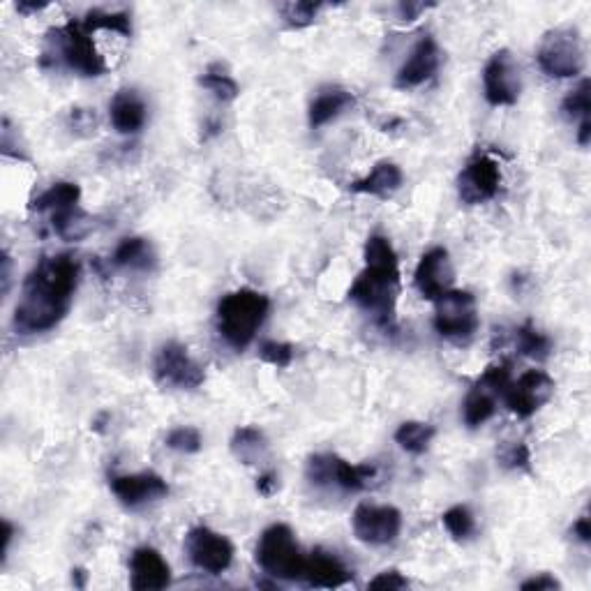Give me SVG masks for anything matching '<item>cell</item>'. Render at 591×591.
<instances>
[{"mask_svg":"<svg viewBox=\"0 0 591 591\" xmlns=\"http://www.w3.org/2000/svg\"><path fill=\"white\" fill-rule=\"evenodd\" d=\"M79 261L70 252L42 257L26 275L14 308L12 326L19 335H40L56 328L72 308L79 284Z\"/></svg>","mask_w":591,"mask_h":591,"instance_id":"obj_1","label":"cell"},{"mask_svg":"<svg viewBox=\"0 0 591 591\" xmlns=\"http://www.w3.org/2000/svg\"><path fill=\"white\" fill-rule=\"evenodd\" d=\"M400 294L398 252L381 234H372L365 243V268L351 282L349 298L358 308L372 314L379 326H393L395 305Z\"/></svg>","mask_w":591,"mask_h":591,"instance_id":"obj_2","label":"cell"},{"mask_svg":"<svg viewBox=\"0 0 591 591\" xmlns=\"http://www.w3.org/2000/svg\"><path fill=\"white\" fill-rule=\"evenodd\" d=\"M271 312V301L257 289L243 287L222 296L215 310L218 333L231 349H248Z\"/></svg>","mask_w":591,"mask_h":591,"instance_id":"obj_3","label":"cell"},{"mask_svg":"<svg viewBox=\"0 0 591 591\" xmlns=\"http://www.w3.org/2000/svg\"><path fill=\"white\" fill-rule=\"evenodd\" d=\"M49 63H63L67 70L81 77H102L107 72V63L95 47L93 33L74 19L47 35V49L40 58V65L47 67Z\"/></svg>","mask_w":591,"mask_h":591,"instance_id":"obj_4","label":"cell"},{"mask_svg":"<svg viewBox=\"0 0 591 591\" xmlns=\"http://www.w3.org/2000/svg\"><path fill=\"white\" fill-rule=\"evenodd\" d=\"M254 559L261 571L275 580H301L305 571V557L298 548L296 534L289 525H271L259 536Z\"/></svg>","mask_w":591,"mask_h":591,"instance_id":"obj_5","label":"cell"},{"mask_svg":"<svg viewBox=\"0 0 591 591\" xmlns=\"http://www.w3.org/2000/svg\"><path fill=\"white\" fill-rule=\"evenodd\" d=\"M536 61L550 79L578 77L585 67V49H582L580 33L571 26L552 28L541 37Z\"/></svg>","mask_w":591,"mask_h":591,"instance_id":"obj_6","label":"cell"},{"mask_svg":"<svg viewBox=\"0 0 591 591\" xmlns=\"http://www.w3.org/2000/svg\"><path fill=\"white\" fill-rule=\"evenodd\" d=\"M305 476L317 488L326 485H338L344 492H361L377 478V467L372 462L363 465H351V462L338 458L333 453L310 455L305 465Z\"/></svg>","mask_w":591,"mask_h":591,"instance_id":"obj_7","label":"cell"},{"mask_svg":"<svg viewBox=\"0 0 591 591\" xmlns=\"http://www.w3.org/2000/svg\"><path fill=\"white\" fill-rule=\"evenodd\" d=\"M476 298L471 291L451 289L435 301V331L453 342H469L478 331Z\"/></svg>","mask_w":591,"mask_h":591,"instance_id":"obj_8","label":"cell"},{"mask_svg":"<svg viewBox=\"0 0 591 591\" xmlns=\"http://www.w3.org/2000/svg\"><path fill=\"white\" fill-rule=\"evenodd\" d=\"M511 384V365L495 363L485 370L476 384L471 386L465 405H462V418L471 430L481 428L495 416L499 398H504L506 388Z\"/></svg>","mask_w":591,"mask_h":591,"instance_id":"obj_9","label":"cell"},{"mask_svg":"<svg viewBox=\"0 0 591 591\" xmlns=\"http://www.w3.org/2000/svg\"><path fill=\"white\" fill-rule=\"evenodd\" d=\"M153 377L162 388L194 391L206 381V372L194 361L181 342H167L157 349L153 361Z\"/></svg>","mask_w":591,"mask_h":591,"instance_id":"obj_10","label":"cell"},{"mask_svg":"<svg viewBox=\"0 0 591 591\" xmlns=\"http://www.w3.org/2000/svg\"><path fill=\"white\" fill-rule=\"evenodd\" d=\"M483 93L492 107H513L522 93V72L508 49H499L483 67Z\"/></svg>","mask_w":591,"mask_h":591,"instance_id":"obj_11","label":"cell"},{"mask_svg":"<svg viewBox=\"0 0 591 591\" xmlns=\"http://www.w3.org/2000/svg\"><path fill=\"white\" fill-rule=\"evenodd\" d=\"M185 552L194 568L211 575L224 573L234 561V545H231L229 538L204 525L187 531Z\"/></svg>","mask_w":591,"mask_h":591,"instance_id":"obj_12","label":"cell"},{"mask_svg":"<svg viewBox=\"0 0 591 591\" xmlns=\"http://www.w3.org/2000/svg\"><path fill=\"white\" fill-rule=\"evenodd\" d=\"M501 187V167L488 153H476L469 157L458 176L460 201L467 206L488 204L497 197Z\"/></svg>","mask_w":591,"mask_h":591,"instance_id":"obj_13","label":"cell"},{"mask_svg":"<svg viewBox=\"0 0 591 591\" xmlns=\"http://www.w3.org/2000/svg\"><path fill=\"white\" fill-rule=\"evenodd\" d=\"M555 393V379L543 370H527L518 381H511L504 393V402L511 414L531 418L543 405H548Z\"/></svg>","mask_w":591,"mask_h":591,"instance_id":"obj_14","label":"cell"},{"mask_svg":"<svg viewBox=\"0 0 591 591\" xmlns=\"http://www.w3.org/2000/svg\"><path fill=\"white\" fill-rule=\"evenodd\" d=\"M354 536L365 545H388L400 536L402 513L395 506H356L351 518Z\"/></svg>","mask_w":591,"mask_h":591,"instance_id":"obj_15","label":"cell"},{"mask_svg":"<svg viewBox=\"0 0 591 591\" xmlns=\"http://www.w3.org/2000/svg\"><path fill=\"white\" fill-rule=\"evenodd\" d=\"M455 271L451 264V254L446 248H432L428 250L418 261L414 284L425 301L435 303L439 296H444L446 291L453 289Z\"/></svg>","mask_w":591,"mask_h":591,"instance_id":"obj_16","label":"cell"},{"mask_svg":"<svg viewBox=\"0 0 591 591\" xmlns=\"http://www.w3.org/2000/svg\"><path fill=\"white\" fill-rule=\"evenodd\" d=\"M109 488L116 499L127 508H139L169 495V485L155 471H139V474H121L109 478Z\"/></svg>","mask_w":591,"mask_h":591,"instance_id":"obj_17","label":"cell"},{"mask_svg":"<svg viewBox=\"0 0 591 591\" xmlns=\"http://www.w3.org/2000/svg\"><path fill=\"white\" fill-rule=\"evenodd\" d=\"M441 63V51L435 37L425 35L416 42V47L411 49L409 58L405 65L400 67L398 74H395V88L400 91H411V88L423 86L425 81L435 77Z\"/></svg>","mask_w":591,"mask_h":591,"instance_id":"obj_18","label":"cell"},{"mask_svg":"<svg viewBox=\"0 0 591 591\" xmlns=\"http://www.w3.org/2000/svg\"><path fill=\"white\" fill-rule=\"evenodd\" d=\"M171 585V568L155 548H137L130 559V587L134 591H160Z\"/></svg>","mask_w":591,"mask_h":591,"instance_id":"obj_19","label":"cell"},{"mask_svg":"<svg viewBox=\"0 0 591 591\" xmlns=\"http://www.w3.org/2000/svg\"><path fill=\"white\" fill-rule=\"evenodd\" d=\"M303 578L310 587H319V589H338L349 585L351 571L342 564L340 557H335L333 552H326L317 548L310 557H305V571Z\"/></svg>","mask_w":591,"mask_h":591,"instance_id":"obj_20","label":"cell"},{"mask_svg":"<svg viewBox=\"0 0 591 591\" xmlns=\"http://www.w3.org/2000/svg\"><path fill=\"white\" fill-rule=\"evenodd\" d=\"M109 118L116 132L137 134L146 125V102L132 88H121L109 104Z\"/></svg>","mask_w":591,"mask_h":591,"instance_id":"obj_21","label":"cell"},{"mask_svg":"<svg viewBox=\"0 0 591 591\" xmlns=\"http://www.w3.org/2000/svg\"><path fill=\"white\" fill-rule=\"evenodd\" d=\"M402 181H405V174H402L398 164L391 160H381L374 164L368 176L351 183L349 190L356 194H370V197L377 199H388L400 190Z\"/></svg>","mask_w":591,"mask_h":591,"instance_id":"obj_22","label":"cell"},{"mask_svg":"<svg viewBox=\"0 0 591 591\" xmlns=\"http://www.w3.org/2000/svg\"><path fill=\"white\" fill-rule=\"evenodd\" d=\"M354 104V95H351L347 88L340 86H328L321 88L319 95L314 97L310 104V125L317 130V127H324L331 121H335L344 109H349Z\"/></svg>","mask_w":591,"mask_h":591,"instance_id":"obj_23","label":"cell"},{"mask_svg":"<svg viewBox=\"0 0 591 591\" xmlns=\"http://www.w3.org/2000/svg\"><path fill=\"white\" fill-rule=\"evenodd\" d=\"M231 453L236 455L243 465H259L266 458L268 444L264 432L254 425H243L231 437Z\"/></svg>","mask_w":591,"mask_h":591,"instance_id":"obj_24","label":"cell"},{"mask_svg":"<svg viewBox=\"0 0 591 591\" xmlns=\"http://www.w3.org/2000/svg\"><path fill=\"white\" fill-rule=\"evenodd\" d=\"M81 199V187L77 183H54L47 192H42L40 197L31 201V211L33 213H58L65 211V208H74L79 206Z\"/></svg>","mask_w":591,"mask_h":591,"instance_id":"obj_25","label":"cell"},{"mask_svg":"<svg viewBox=\"0 0 591 591\" xmlns=\"http://www.w3.org/2000/svg\"><path fill=\"white\" fill-rule=\"evenodd\" d=\"M114 264L121 268H134V271H151L155 266V252L146 238H123L114 252Z\"/></svg>","mask_w":591,"mask_h":591,"instance_id":"obj_26","label":"cell"},{"mask_svg":"<svg viewBox=\"0 0 591 591\" xmlns=\"http://www.w3.org/2000/svg\"><path fill=\"white\" fill-rule=\"evenodd\" d=\"M432 439H435V428L430 423L405 421L395 430V441H398L402 451L411 455H423L430 448Z\"/></svg>","mask_w":591,"mask_h":591,"instance_id":"obj_27","label":"cell"},{"mask_svg":"<svg viewBox=\"0 0 591 591\" xmlns=\"http://www.w3.org/2000/svg\"><path fill=\"white\" fill-rule=\"evenodd\" d=\"M515 347H518L522 356L534 358V361H545L552 351V342L548 335L536 331L531 324H525L515 331Z\"/></svg>","mask_w":591,"mask_h":591,"instance_id":"obj_28","label":"cell"},{"mask_svg":"<svg viewBox=\"0 0 591 591\" xmlns=\"http://www.w3.org/2000/svg\"><path fill=\"white\" fill-rule=\"evenodd\" d=\"M88 31H111L123 37H132V19L130 14L125 12H102V10H91L81 21Z\"/></svg>","mask_w":591,"mask_h":591,"instance_id":"obj_29","label":"cell"},{"mask_svg":"<svg viewBox=\"0 0 591 591\" xmlns=\"http://www.w3.org/2000/svg\"><path fill=\"white\" fill-rule=\"evenodd\" d=\"M199 86L206 88L208 93H211L215 100L227 104V102H234L238 95H241V88H238V84L234 79L229 77L227 72L222 70H215V67H211V70H206L204 74L199 77Z\"/></svg>","mask_w":591,"mask_h":591,"instance_id":"obj_30","label":"cell"},{"mask_svg":"<svg viewBox=\"0 0 591 591\" xmlns=\"http://www.w3.org/2000/svg\"><path fill=\"white\" fill-rule=\"evenodd\" d=\"M324 3H312V0H296V3H282L280 5V14L284 19V24L289 28H296V31H301V28H308L312 26L314 21H317L319 12L324 10Z\"/></svg>","mask_w":591,"mask_h":591,"instance_id":"obj_31","label":"cell"},{"mask_svg":"<svg viewBox=\"0 0 591 591\" xmlns=\"http://www.w3.org/2000/svg\"><path fill=\"white\" fill-rule=\"evenodd\" d=\"M441 522L448 534H451L455 541H467V538L476 531V518L474 513L469 511V506L458 504L441 515Z\"/></svg>","mask_w":591,"mask_h":591,"instance_id":"obj_32","label":"cell"},{"mask_svg":"<svg viewBox=\"0 0 591 591\" xmlns=\"http://www.w3.org/2000/svg\"><path fill=\"white\" fill-rule=\"evenodd\" d=\"M589 111H591L589 79H582L580 86L564 97V102H561V114H564L568 121H575V118L585 121V118H589Z\"/></svg>","mask_w":591,"mask_h":591,"instance_id":"obj_33","label":"cell"},{"mask_svg":"<svg viewBox=\"0 0 591 591\" xmlns=\"http://www.w3.org/2000/svg\"><path fill=\"white\" fill-rule=\"evenodd\" d=\"M164 444H167V448H171V451H176V453L192 455V453L201 451L204 441H201V432L197 428L183 425V428L171 430L167 435V439H164Z\"/></svg>","mask_w":591,"mask_h":591,"instance_id":"obj_34","label":"cell"},{"mask_svg":"<svg viewBox=\"0 0 591 591\" xmlns=\"http://www.w3.org/2000/svg\"><path fill=\"white\" fill-rule=\"evenodd\" d=\"M294 344L289 342H275V340H264L259 344V358L273 368L284 370L294 363Z\"/></svg>","mask_w":591,"mask_h":591,"instance_id":"obj_35","label":"cell"},{"mask_svg":"<svg viewBox=\"0 0 591 591\" xmlns=\"http://www.w3.org/2000/svg\"><path fill=\"white\" fill-rule=\"evenodd\" d=\"M501 465L506 469H529L531 465V453H529V446L527 444H511L508 448H504V453L499 455Z\"/></svg>","mask_w":591,"mask_h":591,"instance_id":"obj_36","label":"cell"},{"mask_svg":"<svg viewBox=\"0 0 591 591\" xmlns=\"http://www.w3.org/2000/svg\"><path fill=\"white\" fill-rule=\"evenodd\" d=\"M407 587H409V580L400 571H384L368 582V589H381V591H400Z\"/></svg>","mask_w":591,"mask_h":591,"instance_id":"obj_37","label":"cell"},{"mask_svg":"<svg viewBox=\"0 0 591 591\" xmlns=\"http://www.w3.org/2000/svg\"><path fill=\"white\" fill-rule=\"evenodd\" d=\"M520 589L522 591H555V589H561V582L555 578V575L541 573L536 575V578L522 582Z\"/></svg>","mask_w":591,"mask_h":591,"instance_id":"obj_38","label":"cell"},{"mask_svg":"<svg viewBox=\"0 0 591 591\" xmlns=\"http://www.w3.org/2000/svg\"><path fill=\"white\" fill-rule=\"evenodd\" d=\"M70 121L74 130H86V134H95L97 130V118L88 109H72Z\"/></svg>","mask_w":591,"mask_h":591,"instance_id":"obj_39","label":"cell"},{"mask_svg":"<svg viewBox=\"0 0 591 591\" xmlns=\"http://www.w3.org/2000/svg\"><path fill=\"white\" fill-rule=\"evenodd\" d=\"M254 488H257L261 497H273L275 492L280 490V476L275 474V471H264V474L257 478V485H254Z\"/></svg>","mask_w":591,"mask_h":591,"instance_id":"obj_40","label":"cell"},{"mask_svg":"<svg viewBox=\"0 0 591 591\" xmlns=\"http://www.w3.org/2000/svg\"><path fill=\"white\" fill-rule=\"evenodd\" d=\"M432 7H437L435 3H400L398 5V14H400V19L402 21H416L418 17H421L423 12H428V10H432Z\"/></svg>","mask_w":591,"mask_h":591,"instance_id":"obj_41","label":"cell"},{"mask_svg":"<svg viewBox=\"0 0 591 591\" xmlns=\"http://www.w3.org/2000/svg\"><path fill=\"white\" fill-rule=\"evenodd\" d=\"M571 531H573V536L578 538L580 543H585V545H587V543L591 541V525H589V518H587V515H580V518L575 520V525H573Z\"/></svg>","mask_w":591,"mask_h":591,"instance_id":"obj_42","label":"cell"},{"mask_svg":"<svg viewBox=\"0 0 591 591\" xmlns=\"http://www.w3.org/2000/svg\"><path fill=\"white\" fill-rule=\"evenodd\" d=\"M589 139H591V121L585 118V121H580V127H578V144L589 146Z\"/></svg>","mask_w":591,"mask_h":591,"instance_id":"obj_43","label":"cell"},{"mask_svg":"<svg viewBox=\"0 0 591 591\" xmlns=\"http://www.w3.org/2000/svg\"><path fill=\"white\" fill-rule=\"evenodd\" d=\"M12 536H14V527L10 522H3V561L7 557V552H10V545H12Z\"/></svg>","mask_w":591,"mask_h":591,"instance_id":"obj_44","label":"cell"},{"mask_svg":"<svg viewBox=\"0 0 591 591\" xmlns=\"http://www.w3.org/2000/svg\"><path fill=\"white\" fill-rule=\"evenodd\" d=\"M44 7H47V3H37V5L19 3V5H17V12H21V14H33V12H40V10H44Z\"/></svg>","mask_w":591,"mask_h":591,"instance_id":"obj_45","label":"cell"}]
</instances>
